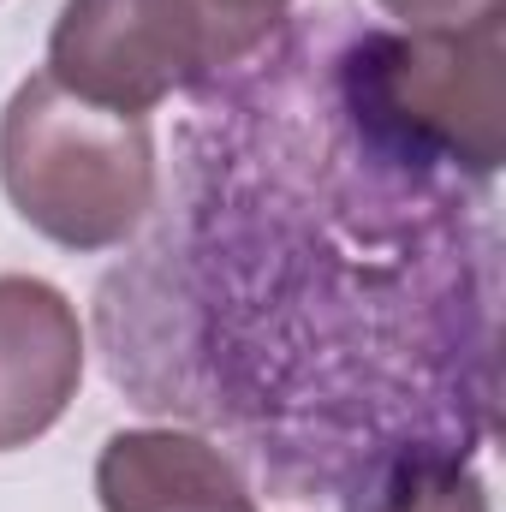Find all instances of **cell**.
Returning <instances> with one entry per match:
<instances>
[{
  "mask_svg": "<svg viewBox=\"0 0 506 512\" xmlns=\"http://www.w3.org/2000/svg\"><path fill=\"white\" fill-rule=\"evenodd\" d=\"M346 18L304 12L197 84L179 197L96 304L143 411L328 501L405 459L471 465L501 405L495 179L381 120Z\"/></svg>",
  "mask_w": 506,
  "mask_h": 512,
  "instance_id": "obj_1",
  "label": "cell"
},
{
  "mask_svg": "<svg viewBox=\"0 0 506 512\" xmlns=\"http://www.w3.org/2000/svg\"><path fill=\"white\" fill-rule=\"evenodd\" d=\"M0 185L12 209L66 251H114L155 215L149 114L84 102L36 72L0 114Z\"/></svg>",
  "mask_w": 506,
  "mask_h": 512,
  "instance_id": "obj_2",
  "label": "cell"
},
{
  "mask_svg": "<svg viewBox=\"0 0 506 512\" xmlns=\"http://www.w3.org/2000/svg\"><path fill=\"white\" fill-rule=\"evenodd\" d=\"M292 18V0H66L48 36V78L84 102L155 114L197 90Z\"/></svg>",
  "mask_w": 506,
  "mask_h": 512,
  "instance_id": "obj_3",
  "label": "cell"
},
{
  "mask_svg": "<svg viewBox=\"0 0 506 512\" xmlns=\"http://www.w3.org/2000/svg\"><path fill=\"white\" fill-rule=\"evenodd\" d=\"M346 60L381 120L435 155L495 179L506 161V36L489 30H387L346 18Z\"/></svg>",
  "mask_w": 506,
  "mask_h": 512,
  "instance_id": "obj_4",
  "label": "cell"
},
{
  "mask_svg": "<svg viewBox=\"0 0 506 512\" xmlns=\"http://www.w3.org/2000/svg\"><path fill=\"white\" fill-rule=\"evenodd\" d=\"M84 382V322L36 274H0V453L48 435Z\"/></svg>",
  "mask_w": 506,
  "mask_h": 512,
  "instance_id": "obj_5",
  "label": "cell"
},
{
  "mask_svg": "<svg viewBox=\"0 0 506 512\" xmlns=\"http://www.w3.org/2000/svg\"><path fill=\"white\" fill-rule=\"evenodd\" d=\"M102 512H256L233 453L191 429H120L96 459Z\"/></svg>",
  "mask_w": 506,
  "mask_h": 512,
  "instance_id": "obj_6",
  "label": "cell"
},
{
  "mask_svg": "<svg viewBox=\"0 0 506 512\" xmlns=\"http://www.w3.org/2000/svg\"><path fill=\"white\" fill-rule=\"evenodd\" d=\"M346 512H489V483L465 459H405L352 489Z\"/></svg>",
  "mask_w": 506,
  "mask_h": 512,
  "instance_id": "obj_7",
  "label": "cell"
},
{
  "mask_svg": "<svg viewBox=\"0 0 506 512\" xmlns=\"http://www.w3.org/2000/svg\"><path fill=\"white\" fill-rule=\"evenodd\" d=\"M376 6L399 18V30H447V36L489 30L506 18V0H376Z\"/></svg>",
  "mask_w": 506,
  "mask_h": 512,
  "instance_id": "obj_8",
  "label": "cell"
}]
</instances>
